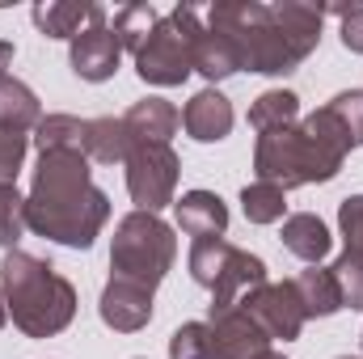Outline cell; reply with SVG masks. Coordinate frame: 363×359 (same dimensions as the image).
Returning a JSON list of instances; mask_svg holds the SVG:
<instances>
[{"mask_svg": "<svg viewBox=\"0 0 363 359\" xmlns=\"http://www.w3.org/2000/svg\"><path fill=\"white\" fill-rule=\"evenodd\" d=\"M106 220H110V199L106 190L93 186L89 157L81 148L38 153L34 182L26 194V228L55 245L89 250Z\"/></svg>", "mask_w": 363, "mask_h": 359, "instance_id": "cell-1", "label": "cell"}, {"mask_svg": "<svg viewBox=\"0 0 363 359\" xmlns=\"http://www.w3.org/2000/svg\"><path fill=\"white\" fill-rule=\"evenodd\" d=\"M351 136L338 123V114L330 106L304 114L291 127H279L258 136L254 148V174L258 182H271L279 190H296V186H313V182H334L347 153H351Z\"/></svg>", "mask_w": 363, "mask_h": 359, "instance_id": "cell-2", "label": "cell"}, {"mask_svg": "<svg viewBox=\"0 0 363 359\" xmlns=\"http://www.w3.org/2000/svg\"><path fill=\"white\" fill-rule=\"evenodd\" d=\"M0 287H4L9 317L26 338H55L77 317V287L47 258H34L26 250L4 254Z\"/></svg>", "mask_w": 363, "mask_h": 359, "instance_id": "cell-3", "label": "cell"}, {"mask_svg": "<svg viewBox=\"0 0 363 359\" xmlns=\"http://www.w3.org/2000/svg\"><path fill=\"white\" fill-rule=\"evenodd\" d=\"M211 30H224L237 51H241V68L245 72H262V77H287L304 64V51L283 34L279 17L271 4L258 0H216L207 13Z\"/></svg>", "mask_w": 363, "mask_h": 359, "instance_id": "cell-4", "label": "cell"}, {"mask_svg": "<svg viewBox=\"0 0 363 359\" xmlns=\"http://www.w3.org/2000/svg\"><path fill=\"white\" fill-rule=\"evenodd\" d=\"M178 263V237L174 228L152 216V211H127L114 224V245H110V275L140 283L148 292L161 287V279Z\"/></svg>", "mask_w": 363, "mask_h": 359, "instance_id": "cell-5", "label": "cell"}, {"mask_svg": "<svg viewBox=\"0 0 363 359\" xmlns=\"http://www.w3.org/2000/svg\"><path fill=\"white\" fill-rule=\"evenodd\" d=\"M186 267L190 279L199 287L211 292V304L207 313H220V309H233L245 292L262 287L267 283V263L224 237H207V241H194L190 254H186Z\"/></svg>", "mask_w": 363, "mask_h": 359, "instance_id": "cell-6", "label": "cell"}, {"mask_svg": "<svg viewBox=\"0 0 363 359\" xmlns=\"http://www.w3.org/2000/svg\"><path fill=\"white\" fill-rule=\"evenodd\" d=\"M203 34V17L199 9L178 4L174 13H165L148 43L135 51V72L144 85H161V89H174L182 85L190 72H194V38Z\"/></svg>", "mask_w": 363, "mask_h": 359, "instance_id": "cell-7", "label": "cell"}, {"mask_svg": "<svg viewBox=\"0 0 363 359\" xmlns=\"http://www.w3.org/2000/svg\"><path fill=\"white\" fill-rule=\"evenodd\" d=\"M178 174L182 161L169 144H135L127 157V194L135 203V211H161L174 203L178 194Z\"/></svg>", "mask_w": 363, "mask_h": 359, "instance_id": "cell-8", "label": "cell"}, {"mask_svg": "<svg viewBox=\"0 0 363 359\" xmlns=\"http://www.w3.org/2000/svg\"><path fill=\"white\" fill-rule=\"evenodd\" d=\"M241 304L258 317V326L271 334V343H291V338H300V330H304V321H308V313H304V304H300V292H296V283L291 279H283V283H262V287H254V292H245L241 296Z\"/></svg>", "mask_w": 363, "mask_h": 359, "instance_id": "cell-9", "label": "cell"}, {"mask_svg": "<svg viewBox=\"0 0 363 359\" xmlns=\"http://www.w3.org/2000/svg\"><path fill=\"white\" fill-rule=\"evenodd\" d=\"M207 326L216 334V347L224 359H262L271 351V334L258 326V317L237 300L233 309L207 313Z\"/></svg>", "mask_w": 363, "mask_h": 359, "instance_id": "cell-10", "label": "cell"}, {"mask_svg": "<svg viewBox=\"0 0 363 359\" xmlns=\"http://www.w3.org/2000/svg\"><path fill=\"white\" fill-rule=\"evenodd\" d=\"M118 60H123V47H118L114 30H110L106 21H93L89 30H81V34L72 38V47H68L72 72H77L81 81H93V85L110 81V77L118 72Z\"/></svg>", "mask_w": 363, "mask_h": 359, "instance_id": "cell-11", "label": "cell"}, {"mask_svg": "<svg viewBox=\"0 0 363 359\" xmlns=\"http://www.w3.org/2000/svg\"><path fill=\"white\" fill-rule=\"evenodd\" d=\"M152 296H157V292H148V287H140V283H127V279H114V275H110V283L101 287L97 313H101V321H106L110 330L135 334V330H144V326L152 321Z\"/></svg>", "mask_w": 363, "mask_h": 359, "instance_id": "cell-12", "label": "cell"}, {"mask_svg": "<svg viewBox=\"0 0 363 359\" xmlns=\"http://www.w3.org/2000/svg\"><path fill=\"white\" fill-rule=\"evenodd\" d=\"M233 123H237L233 101L220 89L194 93V97L186 101V110H182V127H186V136L199 140V144H220V140L233 131Z\"/></svg>", "mask_w": 363, "mask_h": 359, "instance_id": "cell-13", "label": "cell"}, {"mask_svg": "<svg viewBox=\"0 0 363 359\" xmlns=\"http://www.w3.org/2000/svg\"><path fill=\"white\" fill-rule=\"evenodd\" d=\"M174 216H178V228L194 241L224 237L228 228V207L216 190H186L182 199H174Z\"/></svg>", "mask_w": 363, "mask_h": 359, "instance_id": "cell-14", "label": "cell"}, {"mask_svg": "<svg viewBox=\"0 0 363 359\" xmlns=\"http://www.w3.org/2000/svg\"><path fill=\"white\" fill-rule=\"evenodd\" d=\"M30 17L47 38H68L72 43L93 21H106V9L93 4V0H47V4H34Z\"/></svg>", "mask_w": 363, "mask_h": 359, "instance_id": "cell-15", "label": "cell"}, {"mask_svg": "<svg viewBox=\"0 0 363 359\" xmlns=\"http://www.w3.org/2000/svg\"><path fill=\"white\" fill-rule=\"evenodd\" d=\"M123 123H127L135 144H169L182 127V114L178 106L165 101V97H140V101H131Z\"/></svg>", "mask_w": 363, "mask_h": 359, "instance_id": "cell-16", "label": "cell"}, {"mask_svg": "<svg viewBox=\"0 0 363 359\" xmlns=\"http://www.w3.org/2000/svg\"><path fill=\"white\" fill-rule=\"evenodd\" d=\"M279 241H283V250H287V254H296V258H300V263H308V267H317V263L330 254V245H334V237H330L325 220H321V216H313V211H296V216H287V220H283Z\"/></svg>", "mask_w": 363, "mask_h": 359, "instance_id": "cell-17", "label": "cell"}, {"mask_svg": "<svg viewBox=\"0 0 363 359\" xmlns=\"http://www.w3.org/2000/svg\"><path fill=\"white\" fill-rule=\"evenodd\" d=\"M135 140L127 131L123 118L114 114H101V118H85V157L97 165H127Z\"/></svg>", "mask_w": 363, "mask_h": 359, "instance_id": "cell-18", "label": "cell"}, {"mask_svg": "<svg viewBox=\"0 0 363 359\" xmlns=\"http://www.w3.org/2000/svg\"><path fill=\"white\" fill-rule=\"evenodd\" d=\"M194 72L207 77L211 85H216V81H228V77H237V72H245L237 43H233L224 30L203 26V34L194 38Z\"/></svg>", "mask_w": 363, "mask_h": 359, "instance_id": "cell-19", "label": "cell"}, {"mask_svg": "<svg viewBox=\"0 0 363 359\" xmlns=\"http://www.w3.org/2000/svg\"><path fill=\"white\" fill-rule=\"evenodd\" d=\"M296 292H300V304L308 317H334L342 309V292H338V279L330 267H304L296 279Z\"/></svg>", "mask_w": 363, "mask_h": 359, "instance_id": "cell-20", "label": "cell"}, {"mask_svg": "<svg viewBox=\"0 0 363 359\" xmlns=\"http://www.w3.org/2000/svg\"><path fill=\"white\" fill-rule=\"evenodd\" d=\"M43 123V106H38V97L34 89L26 85V81H17V77H0V127H9V131H34Z\"/></svg>", "mask_w": 363, "mask_h": 359, "instance_id": "cell-21", "label": "cell"}, {"mask_svg": "<svg viewBox=\"0 0 363 359\" xmlns=\"http://www.w3.org/2000/svg\"><path fill=\"white\" fill-rule=\"evenodd\" d=\"M291 123H300V97L291 89H267V93L254 97V106H250V127H254L258 136L279 131V127H291Z\"/></svg>", "mask_w": 363, "mask_h": 359, "instance_id": "cell-22", "label": "cell"}, {"mask_svg": "<svg viewBox=\"0 0 363 359\" xmlns=\"http://www.w3.org/2000/svg\"><path fill=\"white\" fill-rule=\"evenodd\" d=\"M34 144H38V153H68V148L85 153V118H77V114H43V123L34 127Z\"/></svg>", "mask_w": 363, "mask_h": 359, "instance_id": "cell-23", "label": "cell"}, {"mask_svg": "<svg viewBox=\"0 0 363 359\" xmlns=\"http://www.w3.org/2000/svg\"><path fill=\"white\" fill-rule=\"evenodd\" d=\"M161 21V13L152 9V4H123L118 13H114V38H118V47L123 51H140L144 43H148V34H152V26Z\"/></svg>", "mask_w": 363, "mask_h": 359, "instance_id": "cell-24", "label": "cell"}, {"mask_svg": "<svg viewBox=\"0 0 363 359\" xmlns=\"http://www.w3.org/2000/svg\"><path fill=\"white\" fill-rule=\"evenodd\" d=\"M241 211L250 224H274L287 216V190H279L271 182H250L241 190Z\"/></svg>", "mask_w": 363, "mask_h": 359, "instance_id": "cell-25", "label": "cell"}, {"mask_svg": "<svg viewBox=\"0 0 363 359\" xmlns=\"http://www.w3.org/2000/svg\"><path fill=\"white\" fill-rule=\"evenodd\" d=\"M169 359H224L207 321H186L169 334Z\"/></svg>", "mask_w": 363, "mask_h": 359, "instance_id": "cell-26", "label": "cell"}, {"mask_svg": "<svg viewBox=\"0 0 363 359\" xmlns=\"http://www.w3.org/2000/svg\"><path fill=\"white\" fill-rule=\"evenodd\" d=\"M26 233V199L17 194V186L0 182V250H17Z\"/></svg>", "mask_w": 363, "mask_h": 359, "instance_id": "cell-27", "label": "cell"}, {"mask_svg": "<svg viewBox=\"0 0 363 359\" xmlns=\"http://www.w3.org/2000/svg\"><path fill=\"white\" fill-rule=\"evenodd\" d=\"M330 270H334V279H338L342 309H355V313H363V258H355V254H342V258H338Z\"/></svg>", "mask_w": 363, "mask_h": 359, "instance_id": "cell-28", "label": "cell"}, {"mask_svg": "<svg viewBox=\"0 0 363 359\" xmlns=\"http://www.w3.org/2000/svg\"><path fill=\"white\" fill-rule=\"evenodd\" d=\"M338 233H342V254L363 258V194H347L338 203Z\"/></svg>", "mask_w": 363, "mask_h": 359, "instance_id": "cell-29", "label": "cell"}, {"mask_svg": "<svg viewBox=\"0 0 363 359\" xmlns=\"http://www.w3.org/2000/svg\"><path fill=\"white\" fill-rule=\"evenodd\" d=\"M26 153H30V136L0 127V182L17 186V174H21V165H26Z\"/></svg>", "mask_w": 363, "mask_h": 359, "instance_id": "cell-30", "label": "cell"}, {"mask_svg": "<svg viewBox=\"0 0 363 359\" xmlns=\"http://www.w3.org/2000/svg\"><path fill=\"white\" fill-rule=\"evenodd\" d=\"M330 110H334V114H338V123L347 127L351 144H355V148H363V89L338 93V97L330 101Z\"/></svg>", "mask_w": 363, "mask_h": 359, "instance_id": "cell-31", "label": "cell"}, {"mask_svg": "<svg viewBox=\"0 0 363 359\" xmlns=\"http://www.w3.org/2000/svg\"><path fill=\"white\" fill-rule=\"evenodd\" d=\"M330 13H338L342 17V47L351 51V55H363V4H342V9H330Z\"/></svg>", "mask_w": 363, "mask_h": 359, "instance_id": "cell-32", "label": "cell"}, {"mask_svg": "<svg viewBox=\"0 0 363 359\" xmlns=\"http://www.w3.org/2000/svg\"><path fill=\"white\" fill-rule=\"evenodd\" d=\"M13 64V43L9 38H0V77H4V68Z\"/></svg>", "mask_w": 363, "mask_h": 359, "instance_id": "cell-33", "label": "cell"}, {"mask_svg": "<svg viewBox=\"0 0 363 359\" xmlns=\"http://www.w3.org/2000/svg\"><path fill=\"white\" fill-rule=\"evenodd\" d=\"M9 321V304H4V287H0V326Z\"/></svg>", "mask_w": 363, "mask_h": 359, "instance_id": "cell-34", "label": "cell"}, {"mask_svg": "<svg viewBox=\"0 0 363 359\" xmlns=\"http://www.w3.org/2000/svg\"><path fill=\"white\" fill-rule=\"evenodd\" d=\"M262 359H287V355H279V351H267V355H262Z\"/></svg>", "mask_w": 363, "mask_h": 359, "instance_id": "cell-35", "label": "cell"}, {"mask_svg": "<svg viewBox=\"0 0 363 359\" xmlns=\"http://www.w3.org/2000/svg\"><path fill=\"white\" fill-rule=\"evenodd\" d=\"M338 359H363V355H338Z\"/></svg>", "mask_w": 363, "mask_h": 359, "instance_id": "cell-36", "label": "cell"}]
</instances>
